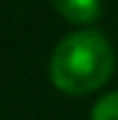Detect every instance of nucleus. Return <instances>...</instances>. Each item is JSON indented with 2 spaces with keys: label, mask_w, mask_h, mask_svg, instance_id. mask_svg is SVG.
Wrapping results in <instances>:
<instances>
[{
  "label": "nucleus",
  "mask_w": 118,
  "mask_h": 120,
  "mask_svg": "<svg viewBox=\"0 0 118 120\" xmlns=\"http://www.w3.org/2000/svg\"><path fill=\"white\" fill-rule=\"evenodd\" d=\"M57 13L70 24H91L102 13V0H51Z\"/></svg>",
  "instance_id": "f03ea898"
},
{
  "label": "nucleus",
  "mask_w": 118,
  "mask_h": 120,
  "mask_svg": "<svg viewBox=\"0 0 118 120\" xmlns=\"http://www.w3.org/2000/svg\"><path fill=\"white\" fill-rule=\"evenodd\" d=\"M115 69V53L105 35L78 30L59 40L48 61V77L62 94L86 96L99 91Z\"/></svg>",
  "instance_id": "f257e3e1"
},
{
  "label": "nucleus",
  "mask_w": 118,
  "mask_h": 120,
  "mask_svg": "<svg viewBox=\"0 0 118 120\" xmlns=\"http://www.w3.org/2000/svg\"><path fill=\"white\" fill-rule=\"evenodd\" d=\"M91 120H118V91L105 94L91 109Z\"/></svg>",
  "instance_id": "7ed1b4c3"
}]
</instances>
